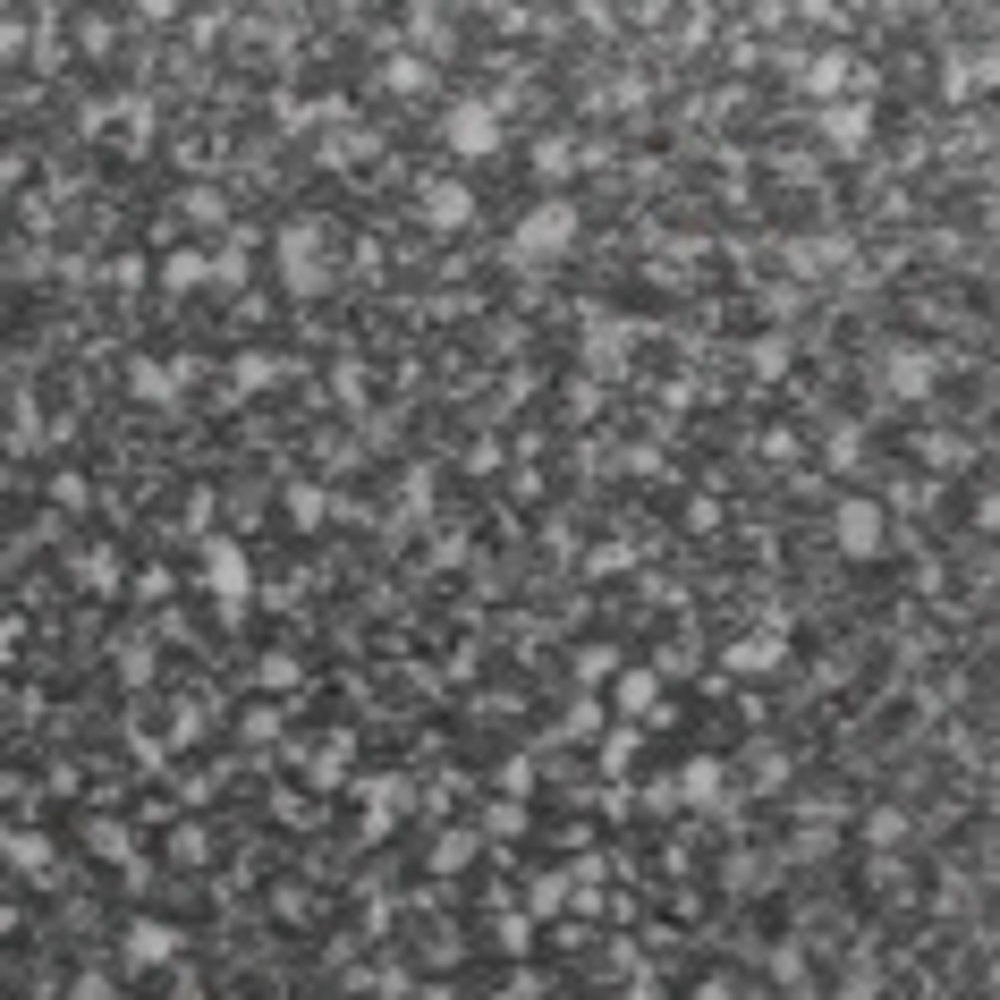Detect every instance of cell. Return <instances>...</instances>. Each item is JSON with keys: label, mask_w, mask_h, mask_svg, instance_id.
Listing matches in <instances>:
<instances>
[{"label": "cell", "mask_w": 1000, "mask_h": 1000, "mask_svg": "<svg viewBox=\"0 0 1000 1000\" xmlns=\"http://www.w3.org/2000/svg\"><path fill=\"white\" fill-rule=\"evenodd\" d=\"M568 238H577V212H568V204H543V212H526V229H517V255H568Z\"/></svg>", "instance_id": "1"}, {"label": "cell", "mask_w": 1000, "mask_h": 1000, "mask_svg": "<svg viewBox=\"0 0 1000 1000\" xmlns=\"http://www.w3.org/2000/svg\"><path fill=\"white\" fill-rule=\"evenodd\" d=\"M450 145H458V153H492V145H501V111H492V102L450 111Z\"/></svg>", "instance_id": "2"}, {"label": "cell", "mask_w": 1000, "mask_h": 1000, "mask_svg": "<svg viewBox=\"0 0 1000 1000\" xmlns=\"http://www.w3.org/2000/svg\"><path fill=\"white\" fill-rule=\"evenodd\" d=\"M890 390H899V399H924V390H933V356L899 348V356H890Z\"/></svg>", "instance_id": "3"}, {"label": "cell", "mask_w": 1000, "mask_h": 1000, "mask_svg": "<svg viewBox=\"0 0 1000 1000\" xmlns=\"http://www.w3.org/2000/svg\"><path fill=\"white\" fill-rule=\"evenodd\" d=\"M839 543H848V551H873V543H882V517H873L865 501H848V509H839Z\"/></svg>", "instance_id": "4"}, {"label": "cell", "mask_w": 1000, "mask_h": 1000, "mask_svg": "<svg viewBox=\"0 0 1000 1000\" xmlns=\"http://www.w3.org/2000/svg\"><path fill=\"white\" fill-rule=\"evenodd\" d=\"M162 950H170L162 924H136V933H128V958H162Z\"/></svg>", "instance_id": "5"}, {"label": "cell", "mask_w": 1000, "mask_h": 1000, "mask_svg": "<svg viewBox=\"0 0 1000 1000\" xmlns=\"http://www.w3.org/2000/svg\"><path fill=\"white\" fill-rule=\"evenodd\" d=\"M823 128H831L839 145H857V136H865V111H831V119H823Z\"/></svg>", "instance_id": "6"}, {"label": "cell", "mask_w": 1000, "mask_h": 1000, "mask_svg": "<svg viewBox=\"0 0 1000 1000\" xmlns=\"http://www.w3.org/2000/svg\"><path fill=\"white\" fill-rule=\"evenodd\" d=\"M212 585H221V594H238V585H246V577H238V551H212Z\"/></svg>", "instance_id": "7"}]
</instances>
